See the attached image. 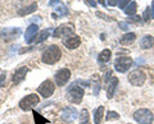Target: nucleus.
<instances>
[{
    "label": "nucleus",
    "instance_id": "nucleus-13",
    "mask_svg": "<svg viewBox=\"0 0 154 124\" xmlns=\"http://www.w3.org/2000/svg\"><path fill=\"white\" fill-rule=\"evenodd\" d=\"M38 35V27L37 25H30L27 27L26 30V33H25V40L27 44H32L33 39Z\"/></svg>",
    "mask_w": 154,
    "mask_h": 124
},
{
    "label": "nucleus",
    "instance_id": "nucleus-24",
    "mask_svg": "<svg viewBox=\"0 0 154 124\" xmlns=\"http://www.w3.org/2000/svg\"><path fill=\"white\" fill-rule=\"evenodd\" d=\"M33 118H35V123H36V124H46V123H48L46 119L42 117L41 114L36 113L35 110H33Z\"/></svg>",
    "mask_w": 154,
    "mask_h": 124
},
{
    "label": "nucleus",
    "instance_id": "nucleus-3",
    "mask_svg": "<svg viewBox=\"0 0 154 124\" xmlns=\"http://www.w3.org/2000/svg\"><path fill=\"white\" fill-rule=\"evenodd\" d=\"M38 102H40V97L36 93H30L19 101V108L23 111H31L33 110V108L37 106Z\"/></svg>",
    "mask_w": 154,
    "mask_h": 124
},
{
    "label": "nucleus",
    "instance_id": "nucleus-32",
    "mask_svg": "<svg viewBox=\"0 0 154 124\" xmlns=\"http://www.w3.org/2000/svg\"><path fill=\"white\" fill-rule=\"evenodd\" d=\"M130 19L134 21V22H140L141 18L139 17V16H136V14H135V16H131V17H130Z\"/></svg>",
    "mask_w": 154,
    "mask_h": 124
},
{
    "label": "nucleus",
    "instance_id": "nucleus-36",
    "mask_svg": "<svg viewBox=\"0 0 154 124\" xmlns=\"http://www.w3.org/2000/svg\"><path fill=\"white\" fill-rule=\"evenodd\" d=\"M58 1H59V0H50V1H49V5H54V4L58 3Z\"/></svg>",
    "mask_w": 154,
    "mask_h": 124
},
{
    "label": "nucleus",
    "instance_id": "nucleus-10",
    "mask_svg": "<svg viewBox=\"0 0 154 124\" xmlns=\"http://www.w3.org/2000/svg\"><path fill=\"white\" fill-rule=\"evenodd\" d=\"M21 36V28H5L0 32V37L4 41H13Z\"/></svg>",
    "mask_w": 154,
    "mask_h": 124
},
{
    "label": "nucleus",
    "instance_id": "nucleus-26",
    "mask_svg": "<svg viewBox=\"0 0 154 124\" xmlns=\"http://www.w3.org/2000/svg\"><path fill=\"white\" fill-rule=\"evenodd\" d=\"M36 8H37V4H32L30 8H26V9H23V10L19 12V16H23V14L31 13V12H33V10H36Z\"/></svg>",
    "mask_w": 154,
    "mask_h": 124
},
{
    "label": "nucleus",
    "instance_id": "nucleus-22",
    "mask_svg": "<svg viewBox=\"0 0 154 124\" xmlns=\"http://www.w3.org/2000/svg\"><path fill=\"white\" fill-rule=\"evenodd\" d=\"M136 9H137L136 1H131L126 8H125V13H126L128 17H131V16H135V13H136Z\"/></svg>",
    "mask_w": 154,
    "mask_h": 124
},
{
    "label": "nucleus",
    "instance_id": "nucleus-2",
    "mask_svg": "<svg viewBox=\"0 0 154 124\" xmlns=\"http://www.w3.org/2000/svg\"><path fill=\"white\" fill-rule=\"evenodd\" d=\"M84 88L75 82V83H71L67 88V100L72 104H80L84 99Z\"/></svg>",
    "mask_w": 154,
    "mask_h": 124
},
{
    "label": "nucleus",
    "instance_id": "nucleus-11",
    "mask_svg": "<svg viewBox=\"0 0 154 124\" xmlns=\"http://www.w3.org/2000/svg\"><path fill=\"white\" fill-rule=\"evenodd\" d=\"M72 35H73V28L69 27V26H66V25L58 27L54 31V33H53L54 37H60V39H63V37H67V39H68L69 36L72 37Z\"/></svg>",
    "mask_w": 154,
    "mask_h": 124
},
{
    "label": "nucleus",
    "instance_id": "nucleus-18",
    "mask_svg": "<svg viewBox=\"0 0 154 124\" xmlns=\"http://www.w3.org/2000/svg\"><path fill=\"white\" fill-rule=\"evenodd\" d=\"M50 28H48V30H44V31H41V32H38V36H36L35 39H33L32 42H35V44H40V42H44L48 37L50 36Z\"/></svg>",
    "mask_w": 154,
    "mask_h": 124
},
{
    "label": "nucleus",
    "instance_id": "nucleus-33",
    "mask_svg": "<svg viewBox=\"0 0 154 124\" xmlns=\"http://www.w3.org/2000/svg\"><path fill=\"white\" fill-rule=\"evenodd\" d=\"M85 3H86V4H89V5H90V7H93V8L96 7V3L94 1V0H85Z\"/></svg>",
    "mask_w": 154,
    "mask_h": 124
},
{
    "label": "nucleus",
    "instance_id": "nucleus-4",
    "mask_svg": "<svg viewBox=\"0 0 154 124\" xmlns=\"http://www.w3.org/2000/svg\"><path fill=\"white\" fill-rule=\"evenodd\" d=\"M134 119L139 124H152L154 120V115L149 109H139L134 113Z\"/></svg>",
    "mask_w": 154,
    "mask_h": 124
},
{
    "label": "nucleus",
    "instance_id": "nucleus-31",
    "mask_svg": "<svg viewBox=\"0 0 154 124\" xmlns=\"http://www.w3.org/2000/svg\"><path fill=\"white\" fill-rule=\"evenodd\" d=\"M107 1H108V5L116 7V5H118V1H119V0H107Z\"/></svg>",
    "mask_w": 154,
    "mask_h": 124
},
{
    "label": "nucleus",
    "instance_id": "nucleus-35",
    "mask_svg": "<svg viewBox=\"0 0 154 124\" xmlns=\"http://www.w3.org/2000/svg\"><path fill=\"white\" fill-rule=\"evenodd\" d=\"M150 10H152V18H154V0L152 1V7H150Z\"/></svg>",
    "mask_w": 154,
    "mask_h": 124
},
{
    "label": "nucleus",
    "instance_id": "nucleus-5",
    "mask_svg": "<svg viewBox=\"0 0 154 124\" xmlns=\"http://www.w3.org/2000/svg\"><path fill=\"white\" fill-rule=\"evenodd\" d=\"M132 64H134V60L131 58H128V56H119L114 61V69L118 73H125L131 68Z\"/></svg>",
    "mask_w": 154,
    "mask_h": 124
},
{
    "label": "nucleus",
    "instance_id": "nucleus-6",
    "mask_svg": "<svg viewBox=\"0 0 154 124\" xmlns=\"http://www.w3.org/2000/svg\"><path fill=\"white\" fill-rule=\"evenodd\" d=\"M146 81V74L141 69H135L128 74V82L132 86H143Z\"/></svg>",
    "mask_w": 154,
    "mask_h": 124
},
{
    "label": "nucleus",
    "instance_id": "nucleus-20",
    "mask_svg": "<svg viewBox=\"0 0 154 124\" xmlns=\"http://www.w3.org/2000/svg\"><path fill=\"white\" fill-rule=\"evenodd\" d=\"M55 12H57V13L53 14V18H59V17H64V16H67V14H68V9H67L64 5L59 4V5H57Z\"/></svg>",
    "mask_w": 154,
    "mask_h": 124
},
{
    "label": "nucleus",
    "instance_id": "nucleus-12",
    "mask_svg": "<svg viewBox=\"0 0 154 124\" xmlns=\"http://www.w3.org/2000/svg\"><path fill=\"white\" fill-rule=\"evenodd\" d=\"M28 72H30V68H28V66H21V68H18L13 74V78H12L13 83L14 84L21 83L22 81L26 78V75H27Z\"/></svg>",
    "mask_w": 154,
    "mask_h": 124
},
{
    "label": "nucleus",
    "instance_id": "nucleus-9",
    "mask_svg": "<svg viewBox=\"0 0 154 124\" xmlns=\"http://www.w3.org/2000/svg\"><path fill=\"white\" fill-rule=\"evenodd\" d=\"M77 117H79V113H77L76 110V108L73 106H67L66 109H63L60 113V118H62V120L66 122V123H72V122H75Z\"/></svg>",
    "mask_w": 154,
    "mask_h": 124
},
{
    "label": "nucleus",
    "instance_id": "nucleus-19",
    "mask_svg": "<svg viewBox=\"0 0 154 124\" xmlns=\"http://www.w3.org/2000/svg\"><path fill=\"white\" fill-rule=\"evenodd\" d=\"M110 56H112V51H110L109 49H104L98 55V61L99 63H107V61L110 59Z\"/></svg>",
    "mask_w": 154,
    "mask_h": 124
},
{
    "label": "nucleus",
    "instance_id": "nucleus-7",
    "mask_svg": "<svg viewBox=\"0 0 154 124\" xmlns=\"http://www.w3.org/2000/svg\"><path fill=\"white\" fill-rule=\"evenodd\" d=\"M54 91H55V83H53V81H50V79L44 81L37 88V93H40L44 99L50 97L51 95L54 93Z\"/></svg>",
    "mask_w": 154,
    "mask_h": 124
},
{
    "label": "nucleus",
    "instance_id": "nucleus-14",
    "mask_svg": "<svg viewBox=\"0 0 154 124\" xmlns=\"http://www.w3.org/2000/svg\"><path fill=\"white\" fill-rule=\"evenodd\" d=\"M119 83V81L117 77H112L108 82H107V97L108 99H112L114 96V92H116V88Z\"/></svg>",
    "mask_w": 154,
    "mask_h": 124
},
{
    "label": "nucleus",
    "instance_id": "nucleus-15",
    "mask_svg": "<svg viewBox=\"0 0 154 124\" xmlns=\"http://www.w3.org/2000/svg\"><path fill=\"white\" fill-rule=\"evenodd\" d=\"M81 45V39L79 36H72L64 40V46L69 50H75Z\"/></svg>",
    "mask_w": 154,
    "mask_h": 124
},
{
    "label": "nucleus",
    "instance_id": "nucleus-17",
    "mask_svg": "<svg viewBox=\"0 0 154 124\" xmlns=\"http://www.w3.org/2000/svg\"><path fill=\"white\" fill-rule=\"evenodd\" d=\"M135 40H136V35H135L134 32H128V33H125V35L121 37L119 42H121V45L126 46V45H131V44H134Z\"/></svg>",
    "mask_w": 154,
    "mask_h": 124
},
{
    "label": "nucleus",
    "instance_id": "nucleus-16",
    "mask_svg": "<svg viewBox=\"0 0 154 124\" xmlns=\"http://www.w3.org/2000/svg\"><path fill=\"white\" fill-rule=\"evenodd\" d=\"M153 46H154V37L153 36L146 35L140 40V47L143 50H149V49H152Z\"/></svg>",
    "mask_w": 154,
    "mask_h": 124
},
{
    "label": "nucleus",
    "instance_id": "nucleus-27",
    "mask_svg": "<svg viewBox=\"0 0 154 124\" xmlns=\"http://www.w3.org/2000/svg\"><path fill=\"white\" fill-rule=\"evenodd\" d=\"M150 18H152V10H150V8L148 7L145 9V12H144L143 19H144V22H149V21H150Z\"/></svg>",
    "mask_w": 154,
    "mask_h": 124
},
{
    "label": "nucleus",
    "instance_id": "nucleus-34",
    "mask_svg": "<svg viewBox=\"0 0 154 124\" xmlns=\"http://www.w3.org/2000/svg\"><path fill=\"white\" fill-rule=\"evenodd\" d=\"M110 75H112V72H110V70H108V72L105 73V78H104V79H105V82H108V79L110 78Z\"/></svg>",
    "mask_w": 154,
    "mask_h": 124
},
{
    "label": "nucleus",
    "instance_id": "nucleus-29",
    "mask_svg": "<svg viewBox=\"0 0 154 124\" xmlns=\"http://www.w3.org/2000/svg\"><path fill=\"white\" fill-rule=\"evenodd\" d=\"M118 27L121 28L122 31H128V25L126 22H118Z\"/></svg>",
    "mask_w": 154,
    "mask_h": 124
},
{
    "label": "nucleus",
    "instance_id": "nucleus-21",
    "mask_svg": "<svg viewBox=\"0 0 154 124\" xmlns=\"http://www.w3.org/2000/svg\"><path fill=\"white\" fill-rule=\"evenodd\" d=\"M103 115H104V106H99L94 111V123L95 124H100V123H102Z\"/></svg>",
    "mask_w": 154,
    "mask_h": 124
},
{
    "label": "nucleus",
    "instance_id": "nucleus-23",
    "mask_svg": "<svg viewBox=\"0 0 154 124\" xmlns=\"http://www.w3.org/2000/svg\"><path fill=\"white\" fill-rule=\"evenodd\" d=\"M79 119H80V124H90V117H89V111L84 109L81 110L79 114Z\"/></svg>",
    "mask_w": 154,
    "mask_h": 124
},
{
    "label": "nucleus",
    "instance_id": "nucleus-30",
    "mask_svg": "<svg viewBox=\"0 0 154 124\" xmlns=\"http://www.w3.org/2000/svg\"><path fill=\"white\" fill-rule=\"evenodd\" d=\"M5 78H7V74L5 73H3V74H0V88L4 86V83H5Z\"/></svg>",
    "mask_w": 154,
    "mask_h": 124
},
{
    "label": "nucleus",
    "instance_id": "nucleus-37",
    "mask_svg": "<svg viewBox=\"0 0 154 124\" xmlns=\"http://www.w3.org/2000/svg\"><path fill=\"white\" fill-rule=\"evenodd\" d=\"M98 1H99L100 4H102L103 7H107V4H105V0H98Z\"/></svg>",
    "mask_w": 154,
    "mask_h": 124
},
{
    "label": "nucleus",
    "instance_id": "nucleus-25",
    "mask_svg": "<svg viewBox=\"0 0 154 124\" xmlns=\"http://www.w3.org/2000/svg\"><path fill=\"white\" fill-rule=\"evenodd\" d=\"M121 117H119L118 113L116 111H108V114L105 115V119H107V122H110V120H117V119H119Z\"/></svg>",
    "mask_w": 154,
    "mask_h": 124
},
{
    "label": "nucleus",
    "instance_id": "nucleus-38",
    "mask_svg": "<svg viewBox=\"0 0 154 124\" xmlns=\"http://www.w3.org/2000/svg\"><path fill=\"white\" fill-rule=\"evenodd\" d=\"M127 124H131V123H127Z\"/></svg>",
    "mask_w": 154,
    "mask_h": 124
},
{
    "label": "nucleus",
    "instance_id": "nucleus-28",
    "mask_svg": "<svg viewBox=\"0 0 154 124\" xmlns=\"http://www.w3.org/2000/svg\"><path fill=\"white\" fill-rule=\"evenodd\" d=\"M131 1H132V0H119V1H118V7L121 9H125Z\"/></svg>",
    "mask_w": 154,
    "mask_h": 124
},
{
    "label": "nucleus",
    "instance_id": "nucleus-8",
    "mask_svg": "<svg viewBox=\"0 0 154 124\" xmlns=\"http://www.w3.org/2000/svg\"><path fill=\"white\" fill-rule=\"evenodd\" d=\"M69 78H71V70L68 68H62V69H59L55 73V75H54L55 83H57V86H59V87L64 86L69 81Z\"/></svg>",
    "mask_w": 154,
    "mask_h": 124
},
{
    "label": "nucleus",
    "instance_id": "nucleus-1",
    "mask_svg": "<svg viewBox=\"0 0 154 124\" xmlns=\"http://www.w3.org/2000/svg\"><path fill=\"white\" fill-rule=\"evenodd\" d=\"M60 56H62V51L59 49V46L50 45L44 52H42L41 60H42V63L53 65V64H55L57 61L60 59Z\"/></svg>",
    "mask_w": 154,
    "mask_h": 124
}]
</instances>
